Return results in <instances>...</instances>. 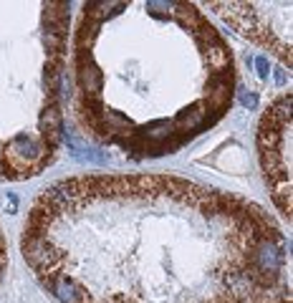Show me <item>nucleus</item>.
<instances>
[{"label":"nucleus","mask_w":293,"mask_h":303,"mask_svg":"<svg viewBox=\"0 0 293 303\" xmlns=\"http://www.w3.org/2000/svg\"><path fill=\"white\" fill-rule=\"evenodd\" d=\"M20 250L58 303L286 298L288 245L276 220L245 197L172 175L58 180L31 205Z\"/></svg>","instance_id":"nucleus-1"},{"label":"nucleus","mask_w":293,"mask_h":303,"mask_svg":"<svg viewBox=\"0 0 293 303\" xmlns=\"http://www.w3.org/2000/svg\"><path fill=\"white\" fill-rule=\"evenodd\" d=\"M235 63L197 5L83 3L73 33V116L129 159L175 154L233 106Z\"/></svg>","instance_id":"nucleus-2"},{"label":"nucleus","mask_w":293,"mask_h":303,"mask_svg":"<svg viewBox=\"0 0 293 303\" xmlns=\"http://www.w3.org/2000/svg\"><path fill=\"white\" fill-rule=\"evenodd\" d=\"M69 3H0V180L40 175L64 142Z\"/></svg>","instance_id":"nucleus-3"},{"label":"nucleus","mask_w":293,"mask_h":303,"mask_svg":"<svg viewBox=\"0 0 293 303\" xmlns=\"http://www.w3.org/2000/svg\"><path fill=\"white\" fill-rule=\"evenodd\" d=\"M258 152L265 185L291 223V91L270 101L258 129Z\"/></svg>","instance_id":"nucleus-4"},{"label":"nucleus","mask_w":293,"mask_h":303,"mask_svg":"<svg viewBox=\"0 0 293 303\" xmlns=\"http://www.w3.org/2000/svg\"><path fill=\"white\" fill-rule=\"evenodd\" d=\"M243 38L273 51L291 69V3H205Z\"/></svg>","instance_id":"nucleus-5"},{"label":"nucleus","mask_w":293,"mask_h":303,"mask_svg":"<svg viewBox=\"0 0 293 303\" xmlns=\"http://www.w3.org/2000/svg\"><path fill=\"white\" fill-rule=\"evenodd\" d=\"M5 268H8V243H5L3 230H0V280L5 275Z\"/></svg>","instance_id":"nucleus-6"},{"label":"nucleus","mask_w":293,"mask_h":303,"mask_svg":"<svg viewBox=\"0 0 293 303\" xmlns=\"http://www.w3.org/2000/svg\"><path fill=\"white\" fill-rule=\"evenodd\" d=\"M256 69H258V76H260V78H268L270 71H268V58H265V56H258V58H256Z\"/></svg>","instance_id":"nucleus-7"},{"label":"nucleus","mask_w":293,"mask_h":303,"mask_svg":"<svg viewBox=\"0 0 293 303\" xmlns=\"http://www.w3.org/2000/svg\"><path fill=\"white\" fill-rule=\"evenodd\" d=\"M240 101H243V106H248V109H253V106L258 104L256 94H240Z\"/></svg>","instance_id":"nucleus-8"},{"label":"nucleus","mask_w":293,"mask_h":303,"mask_svg":"<svg viewBox=\"0 0 293 303\" xmlns=\"http://www.w3.org/2000/svg\"><path fill=\"white\" fill-rule=\"evenodd\" d=\"M276 78H278V83H281V86L286 83V74H283V69H278V74H276Z\"/></svg>","instance_id":"nucleus-9"}]
</instances>
